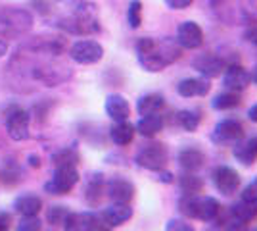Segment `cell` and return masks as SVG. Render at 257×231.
Wrapping results in <instances>:
<instances>
[{
  "label": "cell",
  "mask_w": 257,
  "mask_h": 231,
  "mask_svg": "<svg viewBox=\"0 0 257 231\" xmlns=\"http://www.w3.org/2000/svg\"><path fill=\"white\" fill-rule=\"evenodd\" d=\"M106 114L113 121H125L131 116V106L121 95H109L106 99Z\"/></svg>",
  "instance_id": "d6986e66"
},
{
  "label": "cell",
  "mask_w": 257,
  "mask_h": 231,
  "mask_svg": "<svg viewBox=\"0 0 257 231\" xmlns=\"http://www.w3.org/2000/svg\"><path fill=\"white\" fill-rule=\"evenodd\" d=\"M244 37H246V41H249L251 44H255L257 46V25H251V27L246 31Z\"/></svg>",
  "instance_id": "74e56055"
},
{
  "label": "cell",
  "mask_w": 257,
  "mask_h": 231,
  "mask_svg": "<svg viewBox=\"0 0 257 231\" xmlns=\"http://www.w3.org/2000/svg\"><path fill=\"white\" fill-rule=\"evenodd\" d=\"M249 75H251V81H255V83H257V66H255V69L249 73Z\"/></svg>",
  "instance_id": "7bdbcfd3"
},
{
  "label": "cell",
  "mask_w": 257,
  "mask_h": 231,
  "mask_svg": "<svg viewBox=\"0 0 257 231\" xmlns=\"http://www.w3.org/2000/svg\"><path fill=\"white\" fill-rule=\"evenodd\" d=\"M109 137L115 144L125 146V144H128L135 139V125H131L127 120L115 121V125L109 129Z\"/></svg>",
  "instance_id": "cb8c5ba5"
},
{
  "label": "cell",
  "mask_w": 257,
  "mask_h": 231,
  "mask_svg": "<svg viewBox=\"0 0 257 231\" xmlns=\"http://www.w3.org/2000/svg\"><path fill=\"white\" fill-rule=\"evenodd\" d=\"M41 220L37 216H23L22 220L18 221L16 231H41Z\"/></svg>",
  "instance_id": "d6a6232c"
},
{
  "label": "cell",
  "mask_w": 257,
  "mask_h": 231,
  "mask_svg": "<svg viewBox=\"0 0 257 231\" xmlns=\"http://www.w3.org/2000/svg\"><path fill=\"white\" fill-rule=\"evenodd\" d=\"M167 148L161 143H150L142 146L137 152V164L144 170H152V172H161L165 164H167Z\"/></svg>",
  "instance_id": "52a82bcc"
},
{
  "label": "cell",
  "mask_w": 257,
  "mask_h": 231,
  "mask_svg": "<svg viewBox=\"0 0 257 231\" xmlns=\"http://www.w3.org/2000/svg\"><path fill=\"white\" fill-rule=\"evenodd\" d=\"M79 183V170L77 166H56L52 179L44 185V191L50 195H67Z\"/></svg>",
  "instance_id": "8992f818"
},
{
  "label": "cell",
  "mask_w": 257,
  "mask_h": 231,
  "mask_svg": "<svg viewBox=\"0 0 257 231\" xmlns=\"http://www.w3.org/2000/svg\"><path fill=\"white\" fill-rule=\"evenodd\" d=\"M43 208V200L35 195H23V197L16 198V210L22 216H37Z\"/></svg>",
  "instance_id": "d4e9b609"
},
{
  "label": "cell",
  "mask_w": 257,
  "mask_h": 231,
  "mask_svg": "<svg viewBox=\"0 0 257 231\" xmlns=\"http://www.w3.org/2000/svg\"><path fill=\"white\" fill-rule=\"evenodd\" d=\"M242 198L244 200H257V177L244 189V193H242Z\"/></svg>",
  "instance_id": "e575fe53"
},
{
  "label": "cell",
  "mask_w": 257,
  "mask_h": 231,
  "mask_svg": "<svg viewBox=\"0 0 257 231\" xmlns=\"http://www.w3.org/2000/svg\"><path fill=\"white\" fill-rule=\"evenodd\" d=\"M244 137V127L236 120H223L215 125L213 139L223 144H236Z\"/></svg>",
  "instance_id": "4fadbf2b"
},
{
  "label": "cell",
  "mask_w": 257,
  "mask_h": 231,
  "mask_svg": "<svg viewBox=\"0 0 257 231\" xmlns=\"http://www.w3.org/2000/svg\"><path fill=\"white\" fill-rule=\"evenodd\" d=\"M213 185L223 195H234L240 187V176L230 166H219L213 172Z\"/></svg>",
  "instance_id": "30bf717a"
},
{
  "label": "cell",
  "mask_w": 257,
  "mask_h": 231,
  "mask_svg": "<svg viewBox=\"0 0 257 231\" xmlns=\"http://www.w3.org/2000/svg\"><path fill=\"white\" fill-rule=\"evenodd\" d=\"M205 162V154L198 148H184L179 152V164L186 170V172H196L200 170Z\"/></svg>",
  "instance_id": "7402d4cb"
},
{
  "label": "cell",
  "mask_w": 257,
  "mask_h": 231,
  "mask_svg": "<svg viewBox=\"0 0 257 231\" xmlns=\"http://www.w3.org/2000/svg\"><path fill=\"white\" fill-rule=\"evenodd\" d=\"M60 8V16L54 25L69 35H92L100 31L96 18V6L86 0H54Z\"/></svg>",
  "instance_id": "6da1fadb"
},
{
  "label": "cell",
  "mask_w": 257,
  "mask_h": 231,
  "mask_svg": "<svg viewBox=\"0 0 257 231\" xmlns=\"http://www.w3.org/2000/svg\"><path fill=\"white\" fill-rule=\"evenodd\" d=\"M133 218V208L128 204H115L109 206L102 212V223L107 225V227H117V225H123L125 221H128Z\"/></svg>",
  "instance_id": "e0dca14e"
},
{
  "label": "cell",
  "mask_w": 257,
  "mask_h": 231,
  "mask_svg": "<svg viewBox=\"0 0 257 231\" xmlns=\"http://www.w3.org/2000/svg\"><path fill=\"white\" fill-rule=\"evenodd\" d=\"M234 158L244 166L253 164L257 160V139H247L244 143H236L234 146Z\"/></svg>",
  "instance_id": "603a6c76"
},
{
  "label": "cell",
  "mask_w": 257,
  "mask_h": 231,
  "mask_svg": "<svg viewBox=\"0 0 257 231\" xmlns=\"http://www.w3.org/2000/svg\"><path fill=\"white\" fill-rule=\"evenodd\" d=\"M160 179H161V181H165V183H171V181H173V176L169 174V172H161V174H160Z\"/></svg>",
  "instance_id": "f35d334b"
},
{
  "label": "cell",
  "mask_w": 257,
  "mask_h": 231,
  "mask_svg": "<svg viewBox=\"0 0 257 231\" xmlns=\"http://www.w3.org/2000/svg\"><path fill=\"white\" fill-rule=\"evenodd\" d=\"M177 123L181 125L184 131H196L200 125V116L192 110H181L177 114Z\"/></svg>",
  "instance_id": "f1b7e54d"
},
{
  "label": "cell",
  "mask_w": 257,
  "mask_h": 231,
  "mask_svg": "<svg viewBox=\"0 0 257 231\" xmlns=\"http://www.w3.org/2000/svg\"><path fill=\"white\" fill-rule=\"evenodd\" d=\"M29 121H31L29 112L20 108V106H14L6 114V131L10 135V139L25 141L29 137Z\"/></svg>",
  "instance_id": "ba28073f"
},
{
  "label": "cell",
  "mask_w": 257,
  "mask_h": 231,
  "mask_svg": "<svg viewBox=\"0 0 257 231\" xmlns=\"http://www.w3.org/2000/svg\"><path fill=\"white\" fill-rule=\"evenodd\" d=\"M194 0H165V4L171 8V10H186Z\"/></svg>",
  "instance_id": "d590c367"
},
{
  "label": "cell",
  "mask_w": 257,
  "mask_h": 231,
  "mask_svg": "<svg viewBox=\"0 0 257 231\" xmlns=\"http://www.w3.org/2000/svg\"><path fill=\"white\" fill-rule=\"evenodd\" d=\"M52 162L56 166H77V162H79V154H77V150H73V148H62V150H58V152L52 156Z\"/></svg>",
  "instance_id": "f546056e"
},
{
  "label": "cell",
  "mask_w": 257,
  "mask_h": 231,
  "mask_svg": "<svg viewBox=\"0 0 257 231\" xmlns=\"http://www.w3.org/2000/svg\"><path fill=\"white\" fill-rule=\"evenodd\" d=\"M135 193H137L135 185L123 177H113L106 183V195L115 204H128L135 198Z\"/></svg>",
  "instance_id": "8fae6325"
},
{
  "label": "cell",
  "mask_w": 257,
  "mask_h": 231,
  "mask_svg": "<svg viewBox=\"0 0 257 231\" xmlns=\"http://www.w3.org/2000/svg\"><path fill=\"white\" fill-rule=\"evenodd\" d=\"M251 81V75L249 71L244 69L240 64H228L226 69L223 71V83H225L226 91H234V93H240L249 85Z\"/></svg>",
  "instance_id": "5bb4252c"
},
{
  "label": "cell",
  "mask_w": 257,
  "mask_h": 231,
  "mask_svg": "<svg viewBox=\"0 0 257 231\" xmlns=\"http://www.w3.org/2000/svg\"><path fill=\"white\" fill-rule=\"evenodd\" d=\"M163 129V118L160 114H152V116H142L135 127V131H139L142 137H156Z\"/></svg>",
  "instance_id": "ffe728a7"
},
{
  "label": "cell",
  "mask_w": 257,
  "mask_h": 231,
  "mask_svg": "<svg viewBox=\"0 0 257 231\" xmlns=\"http://www.w3.org/2000/svg\"><path fill=\"white\" fill-rule=\"evenodd\" d=\"M226 66H228V62L225 58L215 54H204L196 58V62H194V67L205 77H219L226 69Z\"/></svg>",
  "instance_id": "2e32d148"
},
{
  "label": "cell",
  "mask_w": 257,
  "mask_h": 231,
  "mask_svg": "<svg viewBox=\"0 0 257 231\" xmlns=\"http://www.w3.org/2000/svg\"><path fill=\"white\" fill-rule=\"evenodd\" d=\"M33 29V14L25 8L0 6V39H22Z\"/></svg>",
  "instance_id": "277c9868"
},
{
  "label": "cell",
  "mask_w": 257,
  "mask_h": 231,
  "mask_svg": "<svg viewBox=\"0 0 257 231\" xmlns=\"http://www.w3.org/2000/svg\"><path fill=\"white\" fill-rule=\"evenodd\" d=\"M94 231H111V229H107V225H100V227H96Z\"/></svg>",
  "instance_id": "ee69618b"
},
{
  "label": "cell",
  "mask_w": 257,
  "mask_h": 231,
  "mask_svg": "<svg viewBox=\"0 0 257 231\" xmlns=\"http://www.w3.org/2000/svg\"><path fill=\"white\" fill-rule=\"evenodd\" d=\"M247 116H249V120L255 121V123H257V104H255V106H251V108H249V112H247Z\"/></svg>",
  "instance_id": "ab89813d"
},
{
  "label": "cell",
  "mask_w": 257,
  "mask_h": 231,
  "mask_svg": "<svg viewBox=\"0 0 257 231\" xmlns=\"http://www.w3.org/2000/svg\"><path fill=\"white\" fill-rule=\"evenodd\" d=\"M211 106L215 110H232L236 106H240V95L234 91H225L211 100Z\"/></svg>",
  "instance_id": "4316f807"
},
{
  "label": "cell",
  "mask_w": 257,
  "mask_h": 231,
  "mask_svg": "<svg viewBox=\"0 0 257 231\" xmlns=\"http://www.w3.org/2000/svg\"><path fill=\"white\" fill-rule=\"evenodd\" d=\"M211 10L228 25H253L257 22V0H209Z\"/></svg>",
  "instance_id": "3957f363"
},
{
  "label": "cell",
  "mask_w": 257,
  "mask_h": 231,
  "mask_svg": "<svg viewBox=\"0 0 257 231\" xmlns=\"http://www.w3.org/2000/svg\"><path fill=\"white\" fill-rule=\"evenodd\" d=\"M177 43L181 48H200L204 43V31L202 27L196 22H184L179 25V31H177Z\"/></svg>",
  "instance_id": "7c38bea8"
},
{
  "label": "cell",
  "mask_w": 257,
  "mask_h": 231,
  "mask_svg": "<svg viewBox=\"0 0 257 231\" xmlns=\"http://www.w3.org/2000/svg\"><path fill=\"white\" fill-rule=\"evenodd\" d=\"M181 54V46L173 39L142 37L137 43V56H139L140 66L150 73L163 71L167 66H171L175 60H179Z\"/></svg>",
  "instance_id": "7a4b0ae2"
},
{
  "label": "cell",
  "mask_w": 257,
  "mask_h": 231,
  "mask_svg": "<svg viewBox=\"0 0 257 231\" xmlns=\"http://www.w3.org/2000/svg\"><path fill=\"white\" fill-rule=\"evenodd\" d=\"M69 56H71V60L77 62V64L88 66V64H96V62L102 60L104 48H102V44L96 43V41H77V43L71 46Z\"/></svg>",
  "instance_id": "9c48e42d"
},
{
  "label": "cell",
  "mask_w": 257,
  "mask_h": 231,
  "mask_svg": "<svg viewBox=\"0 0 257 231\" xmlns=\"http://www.w3.org/2000/svg\"><path fill=\"white\" fill-rule=\"evenodd\" d=\"M165 106V99L161 97L160 93H150L144 95L137 104V110L140 116H152V114H160Z\"/></svg>",
  "instance_id": "44dd1931"
},
{
  "label": "cell",
  "mask_w": 257,
  "mask_h": 231,
  "mask_svg": "<svg viewBox=\"0 0 257 231\" xmlns=\"http://www.w3.org/2000/svg\"><path fill=\"white\" fill-rule=\"evenodd\" d=\"M230 231H249V229H247L246 223H240V225H236V227H232Z\"/></svg>",
  "instance_id": "b9f144b4"
},
{
  "label": "cell",
  "mask_w": 257,
  "mask_h": 231,
  "mask_svg": "<svg viewBox=\"0 0 257 231\" xmlns=\"http://www.w3.org/2000/svg\"><path fill=\"white\" fill-rule=\"evenodd\" d=\"M165 231H196V229L184 220H169L167 225H165Z\"/></svg>",
  "instance_id": "836d02e7"
},
{
  "label": "cell",
  "mask_w": 257,
  "mask_h": 231,
  "mask_svg": "<svg viewBox=\"0 0 257 231\" xmlns=\"http://www.w3.org/2000/svg\"><path fill=\"white\" fill-rule=\"evenodd\" d=\"M202 179L198 176H194L192 172H186L184 176H181L179 179V187L184 195H188V197H194V195H198L200 191H202Z\"/></svg>",
  "instance_id": "83f0119b"
},
{
  "label": "cell",
  "mask_w": 257,
  "mask_h": 231,
  "mask_svg": "<svg viewBox=\"0 0 257 231\" xmlns=\"http://www.w3.org/2000/svg\"><path fill=\"white\" fill-rule=\"evenodd\" d=\"M8 52V43L4 41V39H0V58Z\"/></svg>",
  "instance_id": "60d3db41"
},
{
  "label": "cell",
  "mask_w": 257,
  "mask_h": 231,
  "mask_svg": "<svg viewBox=\"0 0 257 231\" xmlns=\"http://www.w3.org/2000/svg\"><path fill=\"white\" fill-rule=\"evenodd\" d=\"M67 216H69L67 206H52L46 212V221L52 223V225H62Z\"/></svg>",
  "instance_id": "1f68e13d"
},
{
  "label": "cell",
  "mask_w": 257,
  "mask_h": 231,
  "mask_svg": "<svg viewBox=\"0 0 257 231\" xmlns=\"http://www.w3.org/2000/svg\"><path fill=\"white\" fill-rule=\"evenodd\" d=\"M10 223H12L10 214L0 212V231H10Z\"/></svg>",
  "instance_id": "8d00e7d4"
},
{
  "label": "cell",
  "mask_w": 257,
  "mask_h": 231,
  "mask_svg": "<svg viewBox=\"0 0 257 231\" xmlns=\"http://www.w3.org/2000/svg\"><path fill=\"white\" fill-rule=\"evenodd\" d=\"M255 231H257V229H255Z\"/></svg>",
  "instance_id": "f6af8a7d"
},
{
  "label": "cell",
  "mask_w": 257,
  "mask_h": 231,
  "mask_svg": "<svg viewBox=\"0 0 257 231\" xmlns=\"http://www.w3.org/2000/svg\"><path fill=\"white\" fill-rule=\"evenodd\" d=\"M100 218L92 212H79V214H71L65 218L64 229L65 231H94L100 227Z\"/></svg>",
  "instance_id": "9a60e30c"
},
{
  "label": "cell",
  "mask_w": 257,
  "mask_h": 231,
  "mask_svg": "<svg viewBox=\"0 0 257 231\" xmlns=\"http://www.w3.org/2000/svg\"><path fill=\"white\" fill-rule=\"evenodd\" d=\"M104 193H106V181H104L102 174H96V176L90 177V181L86 185V202L88 204H98Z\"/></svg>",
  "instance_id": "484cf974"
},
{
  "label": "cell",
  "mask_w": 257,
  "mask_h": 231,
  "mask_svg": "<svg viewBox=\"0 0 257 231\" xmlns=\"http://www.w3.org/2000/svg\"><path fill=\"white\" fill-rule=\"evenodd\" d=\"M209 81L207 79H198V77H190V79H182L181 83L177 85L179 95L184 99H190V97H205L209 93Z\"/></svg>",
  "instance_id": "ac0fdd59"
},
{
  "label": "cell",
  "mask_w": 257,
  "mask_h": 231,
  "mask_svg": "<svg viewBox=\"0 0 257 231\" xmlns=\"http://www.w3.org/2000/svg\"><path fill=\"white\" fill-rule=\"evenodd\" d=\"M127 20H128V25H131L133 29L140 27V23H142V4H140V0H133V2L128 4Z\"/></svg>",
  "instance_id": "4dcf8cb0"
},
{
  "label": "cell",
  "mask_w": 257,
  "mask_h": 231,
  "mask_svg": "<svg viewBox=\"0 0 257 231\" xmlns=\"http://www.w3.org/2000/svg\"><path fill=\"white\" fill-rule=\"evenodd\" d=\"M179 208L184 216H188V218H194V220H202V221H215L219 218V214H221V210L223 206L215 200L213 197H188V195H184V197L179 200Z\"/></svg>",
  "instance_id": "5b68a950"
}]
</instances>
